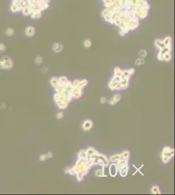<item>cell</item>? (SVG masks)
Instances as JSON below:
<instances>
[{"mask_svg": "<svg viewBox=\"0 0 175 195\" xmlns=\"http://www.w3.org/2000/svg\"><path fill=\"white\" fill-rule=\"evenodd\" d=\"M144 60L143 58H139V59H138L136 60V61H135V64H136L137 66H139V65L142 64H144Z\"/></svg>", "mask_w": 175, "mask_h": 195, "instance_id": "7", "label": "cell"}, {"mask_svg": "<svg viewBox=\"0 0 175 195\" xmlns=\"http://www.w3.org/2000/svg\"><path fill=\"white\" fill-rule=\"evenodd\" d=\"M46 158H47L46 155H41L40 156V160L41 161H45Z\"/></svg>", "mask_w": 175, "mask_h": 195, "instance_id": "11", "label": "cell"}, {"mask_svg": "<svg viewBox=\"0 0 175 195\" xmlns=\"http://www.w3.org/2000/svg\"><path fill=\"white\" fill-rule=\"evenodd\" d=\"M46 156H47V157H52V153H50V152H49V153L46 154Z\"/></svg>", "mask_w": 175, "mask_h": 195, "instance_id": "13", "label": "cell"}, {"mask_svg": "<svg viewBox=\"0 0 175 195\" xmlns=\"http://www.w3.org/2000/svg\"><path fill=\"white\" fill-rule=\"evenodd\" d=\"M63 117V113H59L58 114V118H60Z\"/></svg>", "mask_w": 175, "mask_h": 195, "instance_id": "12", "label": "cell"}, {"mask_svg": "<svg viewBox=\"0 0 175 195\" xmlns=\"http://www.w3.org/2000/svg\"><path fill=\"white\" fill-rule=\"evenodd\" d=\"M92 45V42L90 40H86L84 42V46L86 48H90Z\"/></svg>", "mask_w": 175, "mask_h": 195, "instance_id": "9", "label": "cell"}, {"mask_svg": "<svg viewBox=\"0 0 175 195\" xmlns=\"http://www.w3.org/2000/svg\"><path fill=\"white\" fill-rule=\"evenodd\" d=\"M117 173V169L115 164H112L110 167V174L112 176H114Z\"/></svg>", "mask_w": 175, "mask_h": 195, "instance_id": "5", "label": "cell"}, {"mask_svg": "<svg viewBox=\"0 0 175 195\" xmlns=\"http://www.w3.org/2000/svg\"><path fill=\"white\" fill-rule=\"evenodd\" d=\"M6 50V45L3 42H0V52L3 53Z\"/></svg>", "mask_w": 175, "mask_h": 195, "instance_id": "8", "label": "cell"}, {"mask_svg": "<svg viewBox=\"0 0 175 195\" xmlns=\"http://www.w3.org/2000/svg\"><path fill=\"white\" fill-rule=\"evenodd\" d=\"M147 52L146 50H141L139 52V56L141 57V58H144L147 56Z\"/></svg>", "mask_w": 175, "mask_h": 195, "instance_id": "10", "label": "cell"}, {"mask_svg": "<svg viewBox=\"0 0 175 195\" xmlns=\"http://www.w3.org/2000/svg\"><path fill=\"white\" fill-rule=\"evenodd\" d=\"M14 62L9 56H3L0 59V69L3 70H10L13 68Z\"/></svg>", "mask_w": 175, "mask_h": 195, "instance_id": "1", "label": "cell"}, {"mask_svg": "<svg viewBox=\"0 0 175 195\" xmlns=\"http://www.w3.org/2000/svg\"><path fill=\"white\" fill-rule=\"evenodd\" d=\"M52 48L53 50L56 53H59L63 50V45L61 43H59V42H56V43L53 45Z\"/></svg>", "mask_w": 175, "mask_h": 195, "instance_id": "3", "label": "cell"}, {"mask_svg": "<svg viewBox=\"0 0 175 195\" xmlns=\"http://www.w3.org/2000/svg\"><path fill=\"white\" fill-rule=\"evenodd\" d=\"M15 29L13 27H7L5 31V34L7 36H13L15 35Z\"/></svg>", "mask_w": 175, "mask_h": 195, "instance_id": "4", "label": "cell"}, {"mask_svg": "<svg viewBox=\"0 0 175 195\" xmlns=\"http://www.w3.org/2000/svg\"><path fill=\"white\" fill-rule=\"evenodd\" d=\"M24 33L25 36H27V37H29V38L32 37V36H33L35 34V29L34 27L32 26H27L25 28Z\"/></svg>", "mask_w": 175, "mask_h": 195, "instance_id": "2", "label": "cell"}, {"mask_svg": "<svg viewBox=\"0 0 175 195\" xmlns=\"http://www.w3.org/2000/svg\"><path fill=\"white\" fill-rule=\"evenodd\" d=\"M43 57H42L40 56H37V57H35V63L36 64L40 65V64H42V63H43Z\"/></svg>", "mask_w": 175, "mask_h": 195, "instance_id": "6", "label": "cell"}]
</instances>
